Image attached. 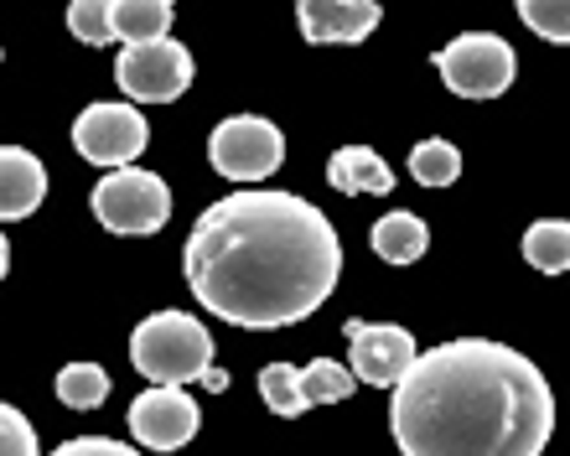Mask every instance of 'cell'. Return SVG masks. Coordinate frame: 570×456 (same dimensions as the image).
Instances as JSON below:
<instances>
[{
	"mask_svg": "<svg viewBox=\"0 0 570 456\" xmlns=\"http://www.w3.org/2000/svg\"><path fill=\"white\" fill-rule=\"evenodd\" d=\"M89 208L109 234L136 239V234H156V228H166V218H171V187H166L156 171L125 167V171H109L105 182L94 187Z\"/></svg>",
	"mask_w": 570,
	"mask_h": 456,
	"instance_id": "4",
	"label": "cell"
},
{
	"mask_svg": "<svg viewBox=\"0 0 570 456\" xmlns=\"http://www.w3.org/2000/svg\"><path fill=\"white\" fill-rule=\"evenodd\" d=\"M390 430L405 456H540L556 430V395L509 343L451 337L394 384Z\"/></svg>",
	"mask_w": 570,
	"mask_h": 456,
	"instance_id": "2",
	"label": "cell"
},
{
	"mask_svg": "<svg viewBox=\"0 0 570 456\" xmlns=\"http://www.w3.org/2000/svg\"><path fill=\"white\" fill-rule=\"evenodd\" d=\"M150 125L136 105H89L73 120V146L94 167H136V156L146 151Z\"/></svg>",
	"mask_w": 570,
	"mask_h": 456,
	"instance_id": "8",
	"label": "cell"
},
{
	"mask_svg": "<svg viewBox=\"0 0 570 456\" xmlns=\"http://www.w3.org/2000/svg\"><path fill=\"white\" fill-rule=\"evenodd\" d=\"M327 182L337 187V192H374V198H390L394 192V171L390 161L379 151H368V146H343V151H332L327 161Z\"/></svg>",
	"mask_w": 570,
	"mask_h": 456,
	"instance_id": "13",
	"label": "cell"
},
{
	"mask_svg": "<svg viewBox=\"0 0 570 456\" xmlns=\"http://www.w3.org/2000/svg\"><path fill=\"white\" fill-rule=\"evenodd\" d=\"M68 31L89 47H109L115 42V31H109V0H73L68 6Z\"/></svg>",
	"mask_w": 570,
	"mask_h": 456,
	"instance_id": "20",
	"label": "cell"
},
{
	"mask_svg": "<svg viewBox=\"0 0 570 456\" xmlns=\"http://www.w3.org/2000/svg\"><path fill=\"white\" fill-rule=\"evenodd\" d=\"M47 198V167L27 146H0V224L31 218Z\"/></svg>",
	"mask_w": 570,
	"mask_h": 456,
	"instance_id": "12",
	"label": "cell"
},
{
	"mask_svg": "<svg viewBox=\"0 0 570 456\" xmlns=\"http://www.w3.org/2000/svg\"><path fill=\"white\" fill-rule=\"evenodd\" d=\"M435 73L462 99H498L519 73V58L498 31H462L435 52Z\"/></svg>",
	"mask_w": 570,
	"mask_h": 456,
	"instance_id": "5",
	"label": "cell"
},
{
	"mask_svg": "<svg viewBox=\"0 0 570 456\" xmlns=\"http://www.w3.org/2000/svg\"><path fill=\"white\" fill-rule=\"evenodd\" d=\"M343 337H347V348H353V368L347 374L374 384V389H394L410 374V364L421 358L415 337L405 327H394V321H347Z\"/></svg>",
	"mask_w": 570,
	"mask_h": 456,
	"instance_id": "9",
	"label": "cell"
},
{
	"mask_svg": "<svg viewBox=\"0 0 570 456\" xmlns=\"http://www.w3.org/2000/svg\"><path fill=\"white\" fill-rule=\"evenodd\" d=\"M197 426H203V415H197L193 395H181V389H146L130 399V436L146 452H181L197 436Z\"/></svg>",
	"mask_w": 570,
	"mask_h": 456,
	"instance_id": "10",
	"label": "cell"
},
{
	"mask_svg": "<svg viewBox=\"0 0 570 456\" xmlns=\"http://www.w3.org/2000/svg\"><path fill=\"white\" fill-rule=\"evenodd\" d=\"M208 161L228 182H265L285 161V136L259 115H234L208 136Z\"/></svg>",
	"mask_w": 570,
	"mask_h": 456,
	"instance_id": "6",
	"label": "cell"
},
{
	"mask_svg": "<svg viewBox=\"0 0 570 456\" xmlns=\"http://www.w3.org/2000/svg\"><path fill=\"white\" fill-rule=\"evenodd\" d=\"M353 374H347L337 358H312L306 368H296V405L301 415L312 410V405H337V399L353 395Z\"/></svg>",
	"mask_w": 570,
	"mask_h": 456,
	"instance_id": "16",
	"label": "cell"
},
{
	"mask_svg": "<svg viewBox=\"0 0 570 456\" xmlns=\"http://www.w3.org/2000/svg\"><path fill=\"white\" fill-rule=\"evenodd\" d=\"M519 16H524V27L534 31V37H544V42L560 47L570 37V11L560 0H519Z\"/></svg>",
	"mask_w": 570,
	"mask_h": 456,
	"instance_id": "21",
	"label": "cell"
},
{
	"mask_svg": "<svg viewBox=\"0 0 570 456\" xmlns=\"http://www.w3.org/2000/svg\"><path fill=\"white\" fill-rule=\"evenodd\" d=\"M203 389L224 395V389H228V374H224V368H208V374H203Z\"/></svg>",
	"mask_w": 570,
	"mask_h": 456,
	"instance_id": "24",
	"label": "cell"
},
{
	"mask_svg": "<svg viewBox=\"0 0 570 456\" xmlns=\"http://www.w3.org/2000/svg\"><path fill=\"white\" fill-rule=\"evenodd\" d=\"M193 52L171 37L146 47H125L120 62H115V83H120L136 105H171L193 89Z\"/></svg>",
	"mask_w": 570,
	"mask_h": 456,
	"instance_id": "7",
	"label": "cell"
},
{
	"mask_svg": "<svg viewBox=\"0 0 570 456\" xmlns=\"http://www.w3.org/2000/svg\"><path fill=\"white\" fill-rule=\"evenodd\" d=\"M130 364L156 389H181L213 368V337L187 311H150L130 333Z\"/></svg>",
	"mask_w": 570,
	"mask_h": 456,
	"instance_id": "3",
	"label": "cell"
},
{
	"mask_svg": "<svg viewBox=\"0 0 570 456\" xmlns=\"http://www.w3.org/2000/svg\"><path fill=\"white\" fill-rule=\"evenodd\" d=\"M6 270H11V244H6V234H0V280H6Z\"/></svg>",
	"mask_w": 570,
	"mask_h": 456,
	"instance_id": "25",
	"label": "cell"
},
{
	"mask_svg": "<svg viewBox=\"0 0 570 456\" xmlns=\"http://www.w3.org/2000/svg\"><path fill=\"white\" fill-rule=\"evenodd\" d=\"M0 456H42L37 426L16 405H6V399H0Z\"/></svg>",
	"mask_w": 570,
	"mask_h": 456,
	"instance_id": "22",
	"label": "cell"
},
{
	"mask_svg": "<svg viewBox=\"0 0 570 456\" xmlns=\"http://www.w3.org/2000/svg\"><path fill=\"white\" fill-rule=\"evenodd\" d=\"M374 0H301L296 21L306 42H363L379 27Z\"/></svg>",
	"mask_w": 570,
	"mask_h": 456,
	"instance_id": "11",
	"label": "cell"
},
{
	"mask_svg": "<svg viewBox=\"0 0 570 456\" xmlns=\"http://www.w3.org/2000/svg\"><path fill=\"white\" fill-rule=\"evenodd\" d=\"M171 21H177L171 0H109V31L125 47L161 42L166 31H171Z\"/></svg>",
	"mask_w": 570,
	"mask_h": 456,
	"instance_id": "14",
	"label": "cell"
},
{
	"mask_svg": "<svg viewBox=\"0 0 570 456\" xmlns=\"http://www.w3.org/2000/svg\"><path fill=\"white\" fill-rule=\"evenodd\" d=\"M58 399L68 410H99L109 399V374L99 364H68L58 374Z\"/></svg>",
	"mask_w": 570,
	"mask_h": 456,
	"instance_id": "18",
	"label": "cell"
},
{
	"mask_svg": "<svg viewBox=\"0 0 570 456\" xmlns=\"http://www.w3.org/2000/svg\"><path fill=\"white\" fill-rule=\"evenodd\" d=\"M181 270L213 317L271 333L327 306L343 275V239L296 192H234L197 214Z\"/></svg>",
	"mask_w": 570,
	"mask_h": 456,
	"instance_id": "1",
	"label": "cell"
},
{
	"mask_svg": "<svg viewBox=\"0 0 570 456\" xmlns=\"http://www.w3.org/2000/svg\"><path fill=\"white\" fill-rule=\"evenodd\" d=\"M368 239H374L379 259H390V265H415V259L425 255V244H431V228H425L415 214H384Z\"/></svg>",
	"mask_w": 570,
	"mask_h": 456,
	"instance_id": "15",
	"label": "cell"
},
{
	"mask_svg": "<svg viewBox=\"0 0 570 456\" xmlns=\"http://www.w3.org/2000/svg\"><path fill=\"white\" fill-rule=\"evenodd\" d=\"M410 171H415L421 187H451L462 177V151H456L451 140H421V146L410 151Z\"/></svg>",
	"mask_w": 570,
	"mask_h": 456,
	"instance_id": "19",
	"label": "cell"
},
{
	"mask_svg": "<svg viewBox=\"0 0 570 456\" xmlns=\"http://www.w3.org/2000/svg\"><path fill=\"white\" fill-rule=\"evenodd\" d=\"M52 456H140V452L125 442H109V436H73V442H62Z\"/></svg>",
	"mask_w": 570,
	"mask_h": 456,
	"instance_id": "23",
	"label": "cell"
},
{
	"mask_svg": "<svg viewBox=\"0 0 570 456\" xmlns=\"http://www.w3.org/2000/svg\"><path fill=\"white\" fill-rule=\"evenodd\" d=\"M524 255L534 270L560 275L570 265V224L566 218H540V224L524 234Z\"/></svg>",
	"mask_w": 570,
	"mask_h": 456,
	"instance_id": "17",
	"label": "cell"
}]
</instances>
